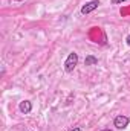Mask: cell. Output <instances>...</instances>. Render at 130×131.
<instances>
[{"label": "cell", "mask_w": 130, "mask_h": 131, "mask_svg": "<svg viewBox=\"0 0 130 131\" xmlns=\"http://www.w3.org/2000/svg\"><path fill=\"white\" fill-rule=\"evenodd\" d=\"M77 64H78V53L77 52H70L64 61V70L67 73H72L75 70Z\"/></svg>", "instance_id": "cell-1"}, {"label": "cell", "mask_w": 130, "mask_h": 131, "mask_svg": "<svg viewBox=\"0 0 130 131\" xmlns=\"http://www.w3.org/2000/svg\"><path fill=\"white\" fill-rule=\"evenodd\" d=\"M129 122H130V119L127 116H124V114H118V116L113 119V125H115V128H118V130H126V128L129 127Z\"/></svg>", "instance_id": "cell-2"}, {"label": "cell", "mask_w": 130, "mask_h": 131, "mask_svg": "<svg viewBox=\"0 0 130 131\" xmlns=\"http://www.w3.org/2000/svg\"><path fill=\"white\" fill-rule=\"evenodd\" d=\"M98 6H99V0H90V2H87L81 6V14L87 15V14L94 12L95 9H98Z\"/></svg>", "instance_id": "cell-3"}, {"label": "cell", "mask_w": 130, "mask_h": 131, "mask_svg": "<svg viewBox=\"0 0 130 131\" xmlns=\"http://www.w3.org/2000/svg\"><path fill=\"white\" fill-rule=\"evenodd\" d=\"M18 111L23 114H29L32 111V102L31 101H22L18 104Z\"/></svg>", "instance_id": "cell-4"}, {"label": "cell", "mask_w": 130, "mask_h": 131, "mask_svg": "<svg viewBox=\"0 0 130 131\" xmlns=\"http://www.w3.org/2000/svg\"><path fill=\"white\" fill-rule=\"evenodd\" d=\"M84 64L86 66H95V64H98V58L94 57V55H87L86 60H84Z\"/></svg>", "instance_id": "cell-5"}, {"label": "cell", "mask_w": 130, "mask_h": 131, "mask_svg": "<svg viewBox=\"0 0 130 131\" xmlns=\"http://www.w3.org/2000/svg\"><path fill=\"white\" fill-rule=\"evenodd\" d=\"M127 0H112V5H123V3H126Z\"/></svg>", "instance_id": "cell-6"}, {"label": "cell", "mask_w": 130, "mask_h": 131, "mask_svg": "<svg viewBox=\"0 0 130 131\" xmlns=\"http://www.w3.org/2000/svg\"><path fill=\"white\" fill-rule=\"evenodd\" d=\"M69 131H81V127H75V128H72V130Z\"/></svg>", "instance_id": "cell-7"}, {"label": "cell", "mask_w": 130, "mask_h": 131, "mask_svg": "<svg viewBox=\"0 0 130 131\" xmlns=\"http://www.w3.org/2000/svg\"><path fill=\"white\" fill-rule=\"evenodd\" d=\"M126 43H127V44L130 46V34L127 35V37H126Z\"/></svg>", "instance_id": "cell-8"}, {"label": "cell", "mask_w": 130, "mask_h": 131, "mask_svg": "<svg viewBox=\"0 0 130 131\" xmlns=\"http://www.w3.org/2000/svg\"><path fill=\"white\" fill-rule=\"evenodd\" d=\"M103 131H112V130H103Z\"/></svg>", "instance_id": "cell-9"}, {"label": "cell", "mask_w": 130, "mask_h": 131, "mask_svg": "<svg viewBox=\"0 0 130 131\" xmlns=\"http://www.w3.org/2000/svg\"><path fill=\"white\" fill-rule=\"evenodd\" d=\"M29 131H32V130H29Z\"/></svg>", "instance_id": "cell-10"}]
</instances>
